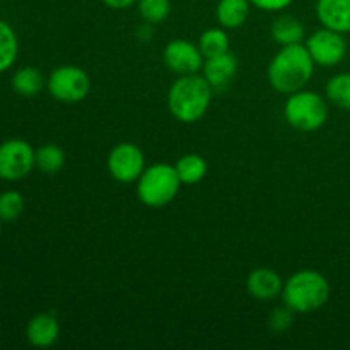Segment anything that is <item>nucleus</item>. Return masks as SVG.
Here are the masks:
<instances>
[{
  "label": "nucleus",
  "mask_w": 350,
  "mask_h": 350,
  "mask_svg": "<svg viewBox=\"0 0 350 350\" xmlns=\"http://www.w3.org/2000/svg\"><path fill=\"white\" fill-rule=\"evenodd\" d=\"M330 282L323 273L304 269L293 273L284 282L280 297L294 313L308 314L321 310L330 299Z\"/></svg>",
  "instance_id": "obj_3"
},
{
  "label": "nucleus",
  "mask_w": 350,
  "mask_h": 350,
  "mask_svg": "<svg viewBox=\"0 0 350 350\" xmlns=\"http://www.w3.org/2000/svg\"><path fill=\"white\" fill-rule=\"evenodd\" d=\"M270 34L273 41L280 46H289V44L303 43L304 40V26L299 19L289 14H282L277 19H273L270 26Z\"/></svg>",
  "instance_id": "obj_16"
},
{
  "label": "nucleus",
  "mask_w": 350,
  "mask_h": 350,
  "mask_svg": "<svg viewBox=\"0 0 350 350\" xmlns=\"http://www.w3.org/2000/svg\"><path fill=\"white\" fill-rule=\"evenodd\" d=\"M304 46L310 51L311 58L320 67H335L347 55V41L338 31L321 27L306 38Z\"/></svg>",
  "instance_id": "obj_9"
},
{
  "label": "nucleus",
  "mask_w": 350,
  "mask_h": 350,
  "mask_svg": "<svg viewBox=\"0 0 350 350\" xmlns=\"http://www.w3.org/2000/svg\"><path fill=\"white\" fill-rule=\"evenodd\" d=\"M137 9L144 23L156 26L170 17L171 0H137Z\"/></svg>",
  "instance_id": "obj_23"
},
{
  "label": "nucleus",
  "mask_w": 350,
  "mask_h": 350,
  "mask_svg": "<svg viewBox=\"0 0 350 350\" xmlns=\"http://www.w3.org/2000/svg\"><path fill=\"white\" fill-rule=\"evenodd\" d=\"M19 55V40L9 23L0 19V74L9 70Z\"/></svg>",
  "instance_id": "obj_20"
},
{
  "label": "nucleus",
  "mask_w": 350,
  "mask_h": 350,
  "mask_svg": "<svg viewBox=\"0 0 350 350\" xmlns=\"http://www.w3.org/2000/svg\"><path fill=\"white\" fill-rule=\"evenodd\" d=\"M325 94H327L328 103L350 111V72H342L330 77V81L325 85Z\"/></svg>",
  "instance_id": "obj_21"
},
{
  "label": "nucleus",
  "mask_w": 350,
  "mask_h": 350,
  "mask_svg": "<svg viewBox=\"0 0 350 350\" xmlns=\"http://www.w3.org/2000/svg\"><path fill=\"white\" fill-rule=\"evenodd\" d=\"M181 185L183 183L176 167L166 163H156L146 167L137 180V197L147 207H166L178 197Z\"/></svg>",
  "instance_id": "obj_4"
},
{
  "label": "nucleus",
  "mask_w": 350,
  "mask_h": 350,
  "mask_svg": "<svg viewBox=\"0 0 350 350\" xmlns=\"http://www.w3.org/2000/svg\"><path fill=\"white\" fill-rule=\"evenodd\" d=\"M198 48H200L204 58L217 57V55L231 51V38H229L228 29L224 27H211L204 31L198 38Z\"/></svg>",
  "instance_id": "obj_18"
},
{
  "label": "nucleus",
  "mask_w": 350,
  "mask_h": 350,
  "mask_svg": "<svg viewBox=\"0 0 350 350\" xmlns=\"http://www.w3.org/2000/svg\"><path fill=\"white\" fill-rule=\"evenodd\" d=\"M246 289L250 296L258 301H273L282 294L284 280L275 270L260 267L255 269L246 279Z\"/></svg>",
  "instance_id": "obj_12"
},
{
  "label": "nucleus",
  "mask_w": 350,
  "mask_h": 350,
  "mask_svg": "<svg viewBox=\"0 0 350 350\" xmlns=\"http://www.w3.org/2000/svg\"><path fill=\"white\" fill-rule=\"evenodd\" d=\"M60 337V325L50 313H41L31 318L26 327V338L29 345L38 349L51 347Z\"/></svg>",
  "instance_id": "obj_14"
},
{
  "label": "nucleus",
  "mask_w": 350,
  "mask_h": 350,
  "mask_svg": "<svg viewBox=\"0 0 350 350\" xmlns=\"http://www.w3.org/2000/svg\"><path fill=\"white\" fill-rule=\"evenodd\" d=\"M317 64L311 58L304 43L282 46L267 68V79L273 91L279 94H293L308 85L314 74Z\"/></svg>",
  "instance_id": "obj_1"
},
{
  "label": "nucleus",
  "mask_w": 350,
  "mask_h": 350,
  "mask_svg": "<svg viewBox=\"0 0 350 350\" xmlns=\"http://www.w3.org/2000/svg\"><path fill=\"white\" fill-rule=\"evenodd\" d=\"M46 85L43 74L36 67H23L12 75V89L19 96L33 98L38 96Z\"/></svg>",
  "instance_id": "obj_17"
},
{
  "label": "nucleus",
  "mask_w": 350,
  "mask_h": 350,
  "mask_svg": "<svg viewBox=\"0 0 350 350\" xmlns=\"http://www.w3.org/2000/svg\"><path fill=\"white\" fill-rule=\"evenodd\" d=\"M253 7L263 12H282L294 0H250Z\"/></svg>",
  "instance_id": "obj_26"
},
{
  "label": "nucleus",
  "mask_w": 350,
  "mask_h": 350,
  "mask_svg": "<svg viewBox=\"0 0 350 350\" xmlns=\"http://www.w3.org/2000/svg\"><path fill=\"white\" fill-rule=\"evenodd\" d=\"M163 62L173 74H198L204 67V55L198 44L187 40H173L163 50Z\"/></svg>",
  "instance_id": "obj_10"
},
{
  "label": "nucleus",
  "mask_w": 350,
  "mask_h": 350,
  "mask_svg": "<svg viewBox=\"0 0 350 350\" xmlns=\"http://www.w3.org/2000/svg\"><path fill=\"white\" fill-rule=\"evenodd\" d=\"M328 103L321 94L306 88L293 92L284 105V118L294 130L318 132L328 120Z\"/></svg>",
  "instance_id": "obj_5"
},
{
  "label": "nucleus",
  "mask_w": 350,
  "mask_h": 350,
  "mask_svg": "<svg viewBox=\"0 0 350 350\" xmlns=\"http://www.w3.org/2000/svg\"><path fill=\"white\" fill-rule=\"evenodd\" d=\"M103 3L113 10H125L130 9L132 5H135L137 0H103Z\"/></svg>",
  "instance_id": "obj_27"
},
{
  "label": "nucleus",
  "mask_w": 350,
  "mask_h": 350,
  "mask_svg": "<svg viewBox=\"0 0 350 350\" xmlns=\"http://www.w3.org/2000/svg\"><path fill=\"white\" fill-rule=\"evenodd\" d=\"M294 321V311L289 306H277L273 308L272 313L269 314V328L275 334H282V332L289 330L291 325Z\"/></svg>",
  "instance_id": "obj_25"
},
{
  "label": "nucleus",
  "mask_w": 350,
  "mask_h": 350,
  "mask_svg": "<svg viewBox=\"0 0 350 350\" xmlns=\"http://www.w3.org/2000/svg\"><path fill=\"white\" fill-rule=\"evenodd\" d=\"M109 174L118 183H135L146 170V156L142 149L132 142L116 144L106 159Z\"/></svg>",
  "instance_id": "obj_8"
},
{
  "label": "nucleus",
  "mask_w": 350,
  "mask_h": 350,
  "mask_svg": "<svg viewBox=\"0 0 350 350\" xmlns=\"http://www.w3.org/2000/svg\"><path fill=\"white\" fill-rule=\"evenodd\" d=\"M317 17L323 27L350 33V0H317Z\"/></svg>",
  "instance_id": "obj_13"
},
{
  "label": "nucleus",
  "mask_w": 350,
  "mask_h": 350,
  "mask_svg": "<svg viewBox=\"0 0 350 350\" xmlns=\"http://www.w3.org/2000/svg\"><path fill=\"white\" fill-rule=\"evenodd\" d=\"M252 7L250 0H219L215 7V19L224 29H239L248 21Z\"/></svg>",
  "instance_id": "obj_15"
},
{
  "label": "nucleus",
  "mask_w": 350,
  "mask_h": 350,
  "mask_svg": "<svg viewBox=\"0 0 350 350\" xmlns=\"http://www.w3.org/2000/svg\"><path fill=\"white\" fill-rule=\"evenodd\" d=\"M236 74H238V58L231 51L205 58L204 67H202V75L207 79L214 91H224L236 77Z\"/></svg>",
  "instance_id": "obj_11"
},
{
  "label": "nucleus",
  "mask_w": 350,
  "mask_h": 350,
  "mask_svg": "<svg viewBox=\"0 0 350 350\" xmlns=\"http://www.w3.org/2000/svg\"><path fill=\"white\" fill-rule=\"evenodd\" d=\"M214 88L202 74L178 75L167 91V109L181 123H197L207 115Z\"/></svg>",
  "instance_id": "obj_2"
},
{
  "label": "nucleus",
  "mask_w": 350,
  "mask_h": 350,
  "mask_svg": "<svg viewBox=\"0 0 350 350\" xmlns=\"http://www.w3.org/2000/svg\"><path fill=\"white\" fill-rule=\"evenodd\" d=\"M36 167V149L23 139H9L0 144V180L19 181Z\"/></svg>",
  "instance_id": "obj_7"
},
{
  "label": "nucleus",
  "mask_w": 350,
  "mask_h": 350,
  "mask_svg": "<svg viewBox=\"0 0 350 350\" xmlns=\"http://www.w3.org/2000/svg\"><path fill=\"white\" fill-rule=\"evenodd\" d=\"M176 173L183 185H197L207 174V161L200 154H185L174 164Z\"/></svg>",
  "instance_id": "obj_19"
},
{
  "label": "nucleus",
  "mask_w": 350,
  "mask_h": 350,
  "mask_svg": "<svg viewBox=\"0 0 350 350\" xmlns=\"http://www.w3.org/2000/svg\"><path fill=\"white\" fill-rule=\"evenodd\" d=\"M46 91L60 103H81L91 92V77L77 65H60L48 75Z\"/></svg>",
  "instance_id": "obj_6"
},
{
  "label": "nucleus",
  "mask_w": 350,
  "mask_h": 350,
  "mask_svg": "<svg viewBox=\"0 0 350 350\" xmlns=\"http://www.w3.org/2000/svg\"><path fill=\"white\" fill-rule=\"evenodd\" d=\"M65 166V152L57 144H44L36 149V167L44 174H57Z\"/></svg>",
  "instance_id": "obj_22"
},
{
  "label": "nucleus",
  "mask_w": 350,
  "mask_h": 350,
  "mask_svg": "<svg viewBox=\"0 0 350 350\" xmlns=\"http://www.w3.org/2000/svg\"><path fill=\"white\" fill-rule=\"evenodd\" d=\"M24 212V197L17 190H7L0 193V221L12 222Z\"/></svg>",
  "instance_id": "obj_24"
}]
</instances>
